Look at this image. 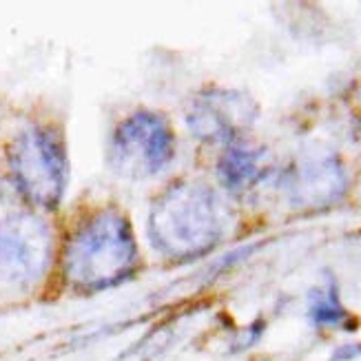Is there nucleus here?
Wrapping results in <instances>:
<instances>
[{
	"instance_id": "423d86ee",
	"label": "nucleus",
	"mask_w": 361,
	"mask_h": 361,
	"mask_svg": "<svg viewBox=\"0 0 361 361\" xmlns=\"http://www.w3.org/2000/svg\"><path fill=\"white\" fill-rule=\"evenodd\" d=\"M257 109L248 96L228 89L200 93L186 114V124L204 142H231L255 120Z\"/></svg>"
},
{
	"instance_id": "6e6552de",
	"label": "nucleus",
	"mask_w": 361,
	"mask_h": 361,
	"mask_svg": "<svg viewBox=\"0 0 361 361\" xmlns=\"http://www.w3.org/2000/svg\"><path fill=\"white\" fill-rule=\"evenodd\" d=\"M219 180L231 191H246L266 173V153L248 145H231L217 164Z\"/></svg>"
},
{
	"instance_id": "9d476101",
	"label": "nucleus",
	"mask_w": 361,
	"mask_h": 361,
	"mask_svg": "<svg viewBox=\"0 0 361 361\" xmlns=\"http://www.w3.org/2000/svg\"><path fill=\"white\" fill-rule=\"evenodd\" d=\"M262 337V324H255V326H250L248 331L244 333V337H240L238 341V348H250L253 343Z\"/></svg>"
},
{
	"instance_id": "7ed1b4c3",
	"label": "nucleus",
	"mask_w": 361,
	"mask_h": 361,
	"mask_svg": "<svg viewBox=\"0 0 361 361\" xmlns=\"http://www.w3.org/2000/svg\"><path fill=\"white\" fill-rule=\"evenodd\" d=\"M9 169L16 188L40 209H56L67 191L69 164L60 137L44 127H29L9 147Z\"/></svg>"
},
{
	"instance_id": "1a4fd4ad",
	"label": "nucleus",
	"mask_w": 361,
	"mask_h": 361,
	"mask_svg": "<svg viewBox=\"0 0 361 361\" xmlns=\"http://www.w3.org/2000/svg\"><path fill=\"white\" fill-rule=\"evenodd\" d=\"M308 315L315 326H331L337 328L348 322V312L341 306L337 286L328 279L326 286H319L310 293L308 300Z\"/></svg>"
},
{
	"instance_id": "39448f33",
	"label": "nucleus",
	"mask_w": 361,
	"mask_h": 361,
	"mask_svg": "<svg viewBox=\"0 0 361 361\" xmlns=\"http://www.w3.org/2000/svg\"><path fill=\"white\" fill-rule=\"evenodd\" d=\"M54 233L36 213H13L0 222V275L9 284L31 286L47 273Z\"/></svg>"
},
{
	"instance_id": "9b49d317",
	"label": "nucleus",
	"mask_w": 361,
	"mask_h": 361,
	"mask_svg": "<svg viewBox=\"0 0 361 361\" xmlns=\"http://www.w3.org/2000/svg\"><path fill=\"white\" fill-rule=\"evenodd\" d=\"M359 355H361V348L355 346V343H350V346H343V348L335 355V359H337V361H343V359H355V357H359Z\"/></svg>"
},
{
	"instance_id": "f03ea898",
	"label": "nucleus",
	"mask_w": 361,
	"mask_h": 361,
	"mask_svg": "<svg viewBox=\"0 0 361 361\" xmlns=\"http://www.w3.org/2000/svg\"><path fill=\"white\" fill-rule=\"evenodd\" d=\"M137 262L131 224L118 211H100L78 226L65 248V277L85 293L122 284Z\"/></svg>"
},
{
	"instance_id": "20e7f679",
	"label": "nucleus",
	"mask_w": 361,
	"mask_h": 361,
	"mask_svg": "<svg viewBox=\"0 0 361 361\" xmlns=\"http://www.w3.org/2000/svg\"><path fill=\"white\" fill-rule=\"evenodd\" d=\"M173 158V131L162 116L149 111L124 120L111 140V166L124 178H149Z\"/></svg>"
},
{
	"instance_id": "0eeeda50",
	"label": "nucleus",
	"mask_w": 361,
	"mask_h": 361,
	"mask_svg": "<svg viewBox=\"0 0 361 361\" xmlns=\"http://www.w3.org/2000/svg\"><path fill=\"white\" fill-rule=\"evenodd\" d=\"M293 202L302 207H326L346 188V173L333 158L312 160L293 171L290 180Z\"/></svg>"
},
{
	"instance_id": "f257e3e1",
	"label": "nucleus",
	"mask_w": 361,
	"mask_h": 361,
	"mask_svg": "<svg viewBox=\"0 0 361 361\" xmlns=\"http://www.w3.org/2000/svg\"><path fill=\"white\" fill-rule=\"evenodd\" d=\"M228 224L231 211L217 191L200 182H182L155 200L149 238L171 259H193L222 242Z\"/></svg>"
}]
</instances>
